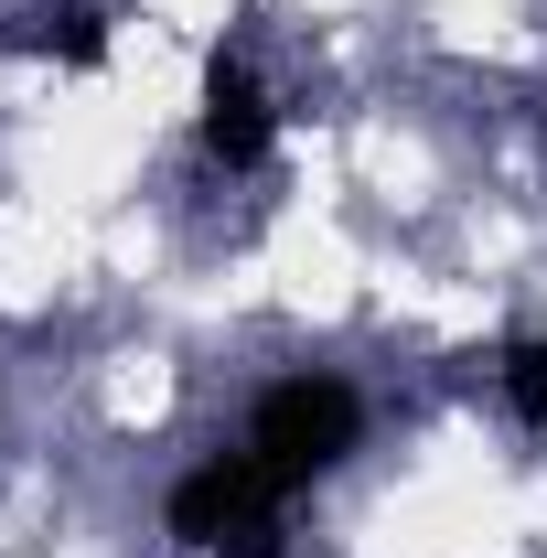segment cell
<instances>
[{"mask_svg":"<svg viewBox=\"0 0 547 558\" xmlns=\"http://www.w3.org/2000/svg\"><path fill=\"white\" fill-rule=\"evenodd\" d=\"M354 440H365V398H354L343 376H279L269 398L247 409V462H258L279 494L343 473V462H354Z\"/></svg>","mask_w":547,"mask_h":558,"instance_id":"1","label":"cell"},{"mask_svg":"<svg viewBox=\"0 0 547 558\" xmlns=\"http://www.w3.org/2000/svg\"><path fill=\"white\" fill-rule=\"evenodd\" d=\"M279 505L290 494L247 451H226V462H205V473L172 484V537L205 548V558H279Z\"/></svg>","mask_w":547,"mask_h":558,"instance_id":"2","label":"cell"},{"mask_svg":"<svg viewBox=\"0 0 547 558\" xmlns=\"http://www.w3.org/2000/svg\"><path fill=\"white\" fill-rule=\"evenodd\" d=\"M194 130H205V150L215 161H226V172H258V161H269V97H258V75L236 65V54H215L205 65V119H194Z\"/></svg>","mask_w":547,"mask_h":558,"instance_id":"3","label":"cell"},{"mask_svg":"<svg viewBox=\"0 0 547 558\" xmlns=\"http://www.w3.org/2000/svg\"><path fill=\"white\" fill-rule=\"evenodd\" d=\"M0 54H54V65H108V11H22V22H0Z\"/></svg>","mask_w":547,"mask_h":558,"instance_id":"4","label":"cell"},{"mask_svg":"<svg viewBox=\"0 0 547 558\" xmlns=\"http://www.w3.org/2000/svg\"><path fill=\"white\" fill-rule=\"evenodd\" d=\"M505 398H515L526 429H547V344H537V333H515V344H505Z\"/></svg>","mask_w":547,"mask_h":558,"instance_id":"5","label":"cell"}]
</instances>
